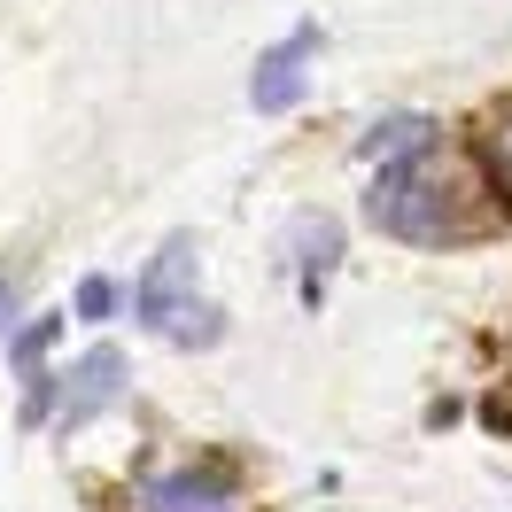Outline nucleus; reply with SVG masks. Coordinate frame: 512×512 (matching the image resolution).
Here are the masks:
<instances>
[{"instance_id":"1","label":"nucleus","mask_w":512,"mask_h":512,"mask_svg":"<svg viewBox=\"0 0 512 512\" xmlns=\"http://www.w3.org/2000/svg\"><path fill=\"white\" fill-rule=\"evenodd\" d=\"M365 210H373V225L396 233V241H458V233H474L466 194H458V179H450L435 156L388 163L381 179H373V194H365Z\"/></svg>"},{"instance_id":"2","label":"nucleus","mask_w":512,"mask_h":512,"mask_svg":"<svg viewBox=\"0 0 512 512\" xmlns=\"http://www.w3.org/2000/svg\"><path fill=\"white\" fill-rule=\"evenodd\" d=\"M194 233H171L156 256H148V272H140V288H132V311H140V326L148 334H163V342H218V311L210 303H194Z\"/></svg>"},{"instance_id":"3","label":"nucleus","mask_w":512,"mask_h":512,"mask_svg":"<svg viewBox=\"0 0 512 512\" xmlns=\"http://www.w3.org/2000/svg\"><path fill=\"white\" fill-rule=\"evenodd\" d=\"M117 396H125V357L109 350V342H94V350H86V357L63 373V427H86V419H101Z\"/></svg>"},{"instance_id":"4","label":"nucleus","mask_w":512,"mask_h":512,"mask_svg":"<svg viewBox=\"0 0 512 512\" xmlns=\"http://www.w3.org/2000/svg\"><path fill=\"white\" fill-rule=\"evenodd\" d=\"M311 47H319V32L311 24H295L272 55H256V78H249V101L264 109V117H280V109H295V94H303V63H311Z\"/></svg>"},{"instance_id":"5","label":"nucleus","mask_w":512,"mask_h":512,"mask_svg":"<svg viewBox=\"0 0 512 512\" xmlns=\"http://www.w3.org/2000/svg\"><path fill=\"white\" fill-rule=\"evenodd\" d=\"M357 156L365 163H419V156H435V117H419V109H396V117H381V125L357 140Z\"/></svg>"},{"instance_id":"6","label":"nucleus","mask_w":512,"mask_h":512,"mask_svg":"<svg viewBox=\"0 0 512 512\" xmlns=\"http://www.w3.org/2000/svg\"><path fill=\"white\" fill-rule=\"evenodd\" d=\"M140 512H225V497L194 474H148L140 481Z\"/></svg>"},{"instance_id":"7","label":"nucleus","mask_w":512,"mask_h":512,"mask_svg":"<svg viewBox=\"0 0 512 512\" xmlns=\"http://www.w3.org/2000/svg\"><path fill=\"white\" fill-rule=\"evenodd\" d=\"M334 256H342V225L334 218H319V225H303V303L319 311V295H326V280H334Z\"/></svg>"},{"instance_id":"8","label":"nucleus","mask_w":512,"mask_h":512,"mask_svg":"<svg viewBox=\"0 0 512 512\" xmlns=\"http://www.w3.org/2000/svg\"><path fill=\"white\" fill-rule=\"evenodd\" d=\"M55 334H63V319H32L16 342H8V357H16L24 373H39V357H47V342H55Z\"/></svg>"},{"instance_id":"9","label":"nucleus","mask_w":512,"mask_h":512,"mask_svg":"<svg viewBox=\"0 0 512 512\" xmlns=\"http://www.w3.org/2000/svg\"><path fill=\"white\" fill-rule=\"evenodd\" d=\"M109 311H117V280H78V319H109Z\"/></svg>"},{"instance_id":"10","label":"nucleus","mask_w":512,"mask_h":512,"mask_svg":"<svg viewBox=\"0 0 512 512\" xmlns=\"http://www.w3.org/2000/svg\"><path fill=\"white\" fill-rule=\"evenodd\" d=\"M8 319H16V280H0V334H8Z\"/></svg>"}]
</instances>
